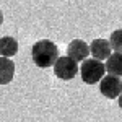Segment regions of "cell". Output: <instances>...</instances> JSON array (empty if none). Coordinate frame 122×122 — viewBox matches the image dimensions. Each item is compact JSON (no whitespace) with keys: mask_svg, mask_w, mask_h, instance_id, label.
<instances>
[{"mask_svg":"<svg viewBox=\"0 0 122 122\" xmlns=\"http://www.w3.org/2000/svg\"><path fill=\"white\" fill-rule=\"evenodd\" d=\"M81 72V80L86 85H94L98 81H101V78L104 76L106 70H104V64L94 59H86L81 62V67H78Z\"/></svg>","mask_w":122,"mask_h":122,"instance_id":"cell-2","label":"cell"},{"mask_svg":"<svg viewBox=\"0 0 122 122\" xmlns=\"http://www.w3.org/2000/svg\"><path fill=\"white\" fill-rule=\"evenodd\" d=\"M18 52V41L11 36H3L0 38V57L11 59Z\"/></svg>","mask_w":122,"mask_h":122,"instance_id":"cell-9","label":"cell"},{"mask_svg":"<svg viewBox=\"0 0 122 122\" xmlns=\"http://www.w3.org/2000/svg\"><path fill=\"white\" fill-rule=\"evenodd\" d=\"M2 23H3V13H2V10H0V26H2Z\"/></svg>","mask_w":122,"mask_h":122,"instance_id":"cell-12","label":"cell"},{"mask_svg":"<svg viewBox=\"0 0 122 122\" xmlns=\"http://www.w3.org/2000/svg\"><path fill=\"white\" fill-rule=\"evenodd\" d=\"M15 76V62L0 57V85H8Z\"/></svg>","mask_w":122,"mask_h":122,"instance_id":"cell-8","label":"cell"},{"mask_svg":"<svg viewBox=\"0 0 122 122\" xmlns=\"http://www.w3.org/2000/svg\"><path fill=\"white\" fill-rule=\"evenodd\" d=\"M31 57L38 67L47 68V67H54V64L60 56H59V47L56 46L54 41L41 39L38 42H34V46L31 49Z\"/></svg>","mask_w":122,"mask_h":122,"instance_id":"cell-1","label":"cell"},{"mask_svg":"<svg viewBox=\"0 0 122 122\" xmlns=\"http://www.w3.org/2000/svg\"><path fill=\"white\" fill-rule=\"evenodd\" d=\"M54 73L60 80H72L78 73V64L72 60L68 56H62L54 64Z\"/></svg>","mask_w":122,"mask_h":122,"instance_id":"cell-3","label":"cell"},{"mask_svg":"<svg viewBox=\"0 0 122 122\" xmlns=\"http://www.w3.org/2000/svg\"><path fill=\"white\" fill-rule=\"evenodd\" d=\"M88 47H90V54L93 56V59L94 60H99V62L106 60L107 57L112 54L111 46H109V41L107 39H103V38L93 39V42Z\"/></svg>","mask_w":122,"mask_h":122,"instance_id":"cell-6","label":"cell"},{"mask_svg":"<svg viewBox=\"0 0 122 122\" xmlns=\"http://www.w3.org/2000/svg\"><path fill=\"white\" fill-rule=\"evenodd\" d=\"M104 70L107 72V75H114V76H122V54L119 52H112L111 56L106 59L104 64Z\"/></svg>","mask_w":122,"mask_h":122,"instance_id":"cell-7","label":"cell"},{"mask_svg":"<svg viewBox=\"0 0 122 122\" xmlns=\"http://www.w3.org/2000/svg\"><path fill=\"white\" fill-rule=\"evenodd\" d=\"M67 56L70 57L72 60H75L76 64L83 62L90 56V47H88V44L85 42L83 39H73L67 46Z\"/></svg>","mask_w":122,"mask_h":122,"instance_id":"cell-5","label":"cell"},{"mask_svg":"<svg viewBox=\"0 0 122 122\" xmlns=\"http://www.w3.org/2000/svg\"><path fill=\"white\" fill-rule=\"evenodd\" d=\"M99 91L107 99H116L122 93V81L119 76L114 75H104L99 81Z\"/></svg>","mask_w":122,"mask_h":122,"instance_id":"cell-4","label":"cell"},{"mask_svg":"<svg viewBox=\"0 0 122 122\" xmlns=\"http://www.w3.org/2000/svg\"><path fill=\"white\" fill-rule=\"evenodd\" d=\"M117 99H119V107L122 109V93L119 94V98H117Z\"/></svg>","mask_w":122,"mask_h":122,"instance_id":"cell-11","label":"cell"},{"mask_svg":"<svg viewBox=\"0 0 122 122\" xmlns=\"http://www.w3.org/2000/svg\"><path fill=\"white\" fill-rule=\"evenodd\" d=\"M109 46H111V51L122 54V29L112 31V34L109 38Z\"/></svg>","mask_w":122,"mask_h":122,"instance_id":"cell-10","label":"cell"}]
</instances>
